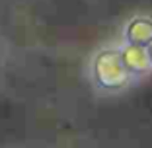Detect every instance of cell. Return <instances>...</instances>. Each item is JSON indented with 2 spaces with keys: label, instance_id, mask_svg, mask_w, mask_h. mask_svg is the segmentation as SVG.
I'll return each mask as SVG.
<instances>
[{
  "label": "cell",
  "instance_id": "cell-1",
  "mask_svg": "<svg viewBox=\"0 0 152 148\" xmlns=\"http://www.w3.org/2000/svg\"><path fill=\"white\" fill-rule=\"evenodd\" d=\"M88 78L99 96H119L139 82L123 63L119 41L94 49L88 61Z\"/></svg>",
  "mask_w": 152,
  "mask_h": 148
},
{
  "label": "cell",
  "instance_id": "cell-2",
  "mask_svg": "<svg viewBox=\"0 0 152 148\" xmlns=\"http://www.w3.org/2000/svg\"><path fill=\"white\" fill-rule=\"evenodd\" d=\"M152 41V16L134 14L121 27V43L146 47Z\"/></svg>",
  "mask_w": 152,
  "mask_h": 148
},
{
  "label": "cell",
  "instance_id": "cell-3",
  "mask_svg": "<svg viewBox=\"0 0 152 148\" xmlns=\"http://www.w3.org/2000/svg\"><path fill=\"white\" fill-rule=\"evenodd\" d=\"M119 47H121L123 63H125V66L131 70V74L137 80H142L144 76L152 74V66H150V61H148V55H146V47L129 45V43H121V41H119Z\"/></svg>",
  "mask_w": 152,
  "mask_h": 148
},
{
  "label": "cell",
  "instance_id": "cell-4",
  "mask_svg": "<svg viewBox=\"0 0 152 148\" xmlns=\"http://www.w3.org/2000/svg\"><path fill=\"white\" fill-rule=\"evenodd\" d=\"M146 55H148V61H150V66H152V41L146 45Z\"/></svg>",
  "mask_w": 152,
  "mask_h": 148
}]
</instances>
